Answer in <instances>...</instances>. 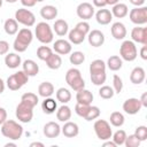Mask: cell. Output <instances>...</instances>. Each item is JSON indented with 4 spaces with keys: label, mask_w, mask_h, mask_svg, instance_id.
<instances>
[{
    "label": "cell",
    "mask_w": 147,
    "mask_h": 147,
    "mask_svg": "<svg viewBox=\"0 0 147 147\" xmlns=\"http://www.w3.org/2000/svg\"><path fill=\"white\" fill-rule=\"evenodd\" d=\"M55 95H56V100L59 102H61L62 105L68 103L71 100V93H70V91L68 88H64V87H60L56 91Z\"/></svg>",
    "instance_id": "35"
},
{
    "label": "cell",
    "mask_w": 147,
    "mask_h": 147,
    "mask_svg": "<svg viewBox=\"0 0 147 147\" xmlns=\"http://www.w3.org/2000/svg\"><path fill=\"white\" fill-rule=\"evenodd\" d=\"M42 132H44V136L47 137V138H57L61 133V126L56 123V122H47L45 125H44V129H42Z\"/></svg>",
    "instance_id": "16"
},
{
    "label": "cell",
    "mask_w": 147,
    "mask_h": 147,
    "mask_svg": "<svg viewBox=\"0 0 147 147\" xmlns=\"http://www.w3.org/2000/svg\"><path fill=\"white\" fill-rule=\"evenodd\" d=\"M5 87H6V85H5V82H3V80L0 78V94H1V93L5 91Z\"/></svg>",
    "instance_id": "59"
},
{
    "label": "cell",
    "mask_w": 147,
    "mask_h": 147,
    "mask_svg": "<svg viewBox=\"0 0 147 147\" xmlns=\"http://www.w3.org/2000/svg\"><path fill=\"white\" fill-rule=\"evenodd\" d=\"M41 109L45 114L47 115H51V114H54L57 109V103L54 99H52L51 96L48 98H45L44 101L41 102Z\"/></svg>",
    "instance_id": "26"
},
{
    "label": "cell",
    "mask_w": 147,
    "mask_h": 147,
    "mask_svg": "<svg viewBox=\"0 0 147 147\" xmlns=\"http://www.w3.org/2000/svg\"><path fill=\"white\" fill-rule=\"evenodd\" d=\"M23 67V71L29 76V77H33L36 75H38L39 72V65L37 64V62H34L33 60H25L22 63Z\"/></svg>",
    "instance_id": "21"
},
{
    "label": "cell",
    "mask_w": 147,
    "mask_h": 147,
    "mask_svg": "<svg viewBox=\"0 0 147 147\" xmlns=\"http://www.w3.org/2000/svg\"><path fill=\"white\" fill-rule=\"evenodd\" d=\"M134 136L140 141H145L147 139V126H145V125L137 126L136 127V131H134Z\"/></svg>",
    "instance_id": "45"
},
{
    "label": "cell",
    "mask_w": 147,
    "mask_h": 147,
    "mask_svg": "<svg viewBox=\"0 0 147 147\" xmlns=\"http://www.w3.org/2000/svg\"><path fill=\"white\" fill-rule=\"evenodd\" d=\"M53 49L59 55H67L71 53L72 46H71V42L65 39H57L53 44Z\"/></svg>",
    "instance_id": "15"
},
{
    "label": "cell",
    "mask_w": 147,
    "mask_h": 147,
    "mask_svg": "<svg viewBox=\"0 0 147 147\" xmlns=\"http://www.w3.org/2000/svg\"><path fill=\"white\" fill-rule=\"evenodd\" d=\"M76 100L77 103H82V105H91L93 101V94L92 92H90L86 88H82L79 91H77L76 94Z\"/></svg>",
    "instance_id": "22"
},
{
    "label": "cell",
    "mask_w": 147,
    "mask_h": 147,
    "mask_svg": "<svg viewBox=\"0 0 147 147\" xmlns=\"http://www.w3.org/2000/svg\"><path fill=\"white\" fill-rule=\"evenodd\" d=\"M100 114H101V110H100L99 107H96V106H90V109H88V111H87V114H86V116L84 118H85V121L91 122L93 119H96L100 116Z\"/></svg>",
    "instance_id": "40"
},
{
    "label": "cell",
    "mask_w": 147,
    "mask_h": 147,
    "mask_svg": "<svg viewBox=\"0 0 147 147\" xmlns=\"http://www.w3.org/2000/svg\"><path fill=\"white\" fill-rule=\"evenodd\" d=\"M139 100H140L142 107H147V93H146V92L142 93V95H141V98H140Z\"/></svg>",
    "instance_id": "55"
},
{
    "label": "cell",
    "mask_w": 147,
    "mask_h": 147,
    "mask_svg": "<svg viewBox=\"0 0 147 147\" xmlns=\"http://www.w3.org/2000/svg\"><path fill=\"white\" fill-rule=\"evenodd\" d=\"M21 101H22V102H24V103H26L28 106H30V107L34 108V107L38 105L39 99H38L37 94L31 93V92H26V93H24V94L22 95Z\"/></svg>",
    "instance_id": "37"
},
{
    "label": "cell",
    "mask_w": 147,
    "mask_h": 147,
    "mask_svg": "<svg viewBox=\"0 0 147 147\" xmlns=\"http://www.w3.org/2000/svg\"><path fill=\"white\" fill-rule=\"evenodd\" d=\"M142 108V105L137 98H129L123 102V110L129 115L138 114Z\"/></svg>",
    "instance_id": "11"
},
{
    "label": "cell",
    "mask_w": 147,
    "mask_h": 147,
    "mask_svg": "<svg viewBox=\"0 0 147 147\" xmlns=\"http://www.w3.org/2000/svg\"><path fill=\"white\" fill-rule=\"evenodd\" d=\"M6 119H7V111H6L5 108L0 107V125H1Z\"/></svg>",
    "instance_id": "51"
},
{
    "label": "cell",
    "mask_w": 147,
    "mask_h": 147,
    "mask_svg": "<svg viewBox=\"0 0 147 147\" xmlns=\"http://www.w3.org/2000/svg\"><path fill=\"white\" fill-rule=\"evenodd\" d=\"M6 147H9V146H13V147H16V144L15 142H7L6 145H5Z\"/></svg>",
    "instance_id": "60"
},
{
    "label": "cell",
    "mask_w": 147,
    "mask_h": 147,
    "mask_svg": "<svg viewBox=\"0 0 147 147\" xmlns=\"http://www.w3.org/2000/svg\"><path fill=\"white\" fill-rule=\"evenodd\" d=\"M21 3L24 6V7H33L36 3H37V0H21Z\"/></svg>",
    "instance_id": "50"
},
{
    "label": "cell",
    "mask_w": 147,
    "mask_h": 147,
    "mask_svg": "<svg viewBox=\"0 0 147 147\" xmlns=\"http://www.w3.org/2000/svg\"><path fill=\"white\" fill-rule=\"evenodd\" d=\"M56 118L60 122H67L71 118V109L69 106H67L65 103L62 105L60 108L56 109Z\"/></svg>",
    "instance_id": "28"
},
{
    "label": "cell",
    "mask_w": 147,
    "mask_h": 147,
    "mask_svg": "<svg viewBox=\"0 0 147 147\" xmlns=\"http://www.w3.org/2000/svg\"><path fill=\"white\" fill-rule=\"evenodd\" d=\"M88 44L92 47H100L105 44V34L100 30H92L87 33Z\"/></svg>",
    "instance_id": "14"
},
{
    "label": "cell",
    "mask_w": 147,
    "mask_h": 147,
    "mask_svg": "<svg viewBox=\"0 0 147 147\" xmlns=\"http://www.w3.org/2000/svg\"><path fill=\"white\" fill-rule=\"evenodd\" d=\"M45 145L42 142H39V141H33L30 144V147H44Z\"/></svg>",
    "instance_id": "56"
},
{
    "label": "cell",
    "mask_w": 147,
    "mask_h": 147,
    "mask_svg": "<svg viewBox=\"0 0 147 147\" xmlns=\"http://www.w3.org/2000/svg\"><path fill=\"white\" fill-rule=\"evenodd\" d=\"M119 55L121 59L127 62H132L138 56V49L136 46V42L132 40H124L119 47Z\"/></svg>",
    "instance_id": "6"
},
{
    "label": "cell",
    "mask_w": 147,
    "mask_h": 147,
    "mask_svg": "<svg viewBox=\"0 0 147 147\" xmlns=\"http://www.w3.org/2000/svg\"><path fill=\"white\" fill-rule=\"evenodd\" d=\"M41 1H44V0H37V2H41Z\"/></svg>",
    "instance_id": "63"
},
{
    "label": "cell",
    "mask_w": 147,
    "mask_h": 147,
    "mask_svg": "<svg viewBox=\"0 0 147 147\" xmlns=\"http://www.w3.org/2000/svg\"><path fill=\"white\" fill-rule=\"evenodd\" d=\"M130 21L136 25H144L147 23V7H134L129 13Z\"/></svg>",
    "instance_id": "10"
},
{
    "label": "cell",
    "mask_w": 147,
    "mask_h": 147,
    "mask_svg": "<svg viewBox=\"0 0 147 147\" xmlns=\"http://www.w3.org/2000/svg\"><path fill=\"white\" fill-rule=\"evenodd\" d=\"M111 14L116 18H123V17H125L129 14V8H127V6L125 3L118 2V3H116V5L113 6Z\"/></svg>",
    "instance_id": "29"
},
{
    "label": "cell",
    "mask_w": 147,
    "mask_h": 147,
    "mask_svg": "<svg viewBox=\"0 0 147 147\" xmlns=\"http://www.w3.org/2000/svg\"><path fill=\"white\" fill-rule=\"evenodd\" d=\"M140 57L142 60H147V45H142L140 49Z\"/></svg>",
    "instance_id": "53"
},
{
    "label": "cell",
    "mask_w": 147,
    "mask_h": 147,
    "mask_svg": "<svg viewBox=\"0 0 147 147\" xmlns=\"http://www.w3.org/2000/svg\"><path fill=\"white\" fill-rule=\"evenodd\" d=\"M9 51V44L6 40H0V55L7 54Z\"/></svg>",
    "instance_id": "49"
},
{
    "label": "cell",
    "mask_w": 147,
    "mask_h": 147,
    "mask_svg": "<svg viewBox=\"0 0 147 147\" xmlns=\"http://www.w3.org/2000/svg\"><path fill=\"white\" fill-rule=\"evenodd\" d=\"M46 65L52 69V70H57L62 65V59L57 53H52L47 59H46Z\"/></svg>",
    "instance_id": "27"
},
{
    "label": "cell",
    "mask_w": 147,
    "mask_h": 147,
    "mask_svg": "<svg viewBox=\"0 0 147 147\" xmlns=\"http://www.w3.org/2000/svg\"><path fill=\"white\" fill-rule=\"evenodd\" d=\"M76 13L79 18H82L83 21H87L94 15V7L90 2H82L77 6Z\"/></svg>",
    "instance_id": "12"
},
{
    "label": "cell",
    "mask_w": 147,
    "mask_h": 147,
    "mask_svg": "<svg viewBox=\"0 0 147 147\" xmlns=\"http://www.w3.org/2000/svg\"><path fill=\"white\" fill-rule=\"evenodd\" d=\"M15 20L17 21V23L23 24L26 28L33 26L36 23V16L34 14L25 8H20L15 11Z\"/></svg>",
    "instance_id": "8"
},
{
    "label": "cell",
    "mask_w": 147,
    "mask_h": 147,
    "mask_svg": "<svg viewBox=\"0 0 147 147\" xmlns=\"http://www.w3.org/2000/svg\"><path fill=\"white\" fill-rule=\"evenodd\" d=\"M1 133L9 140H20L23 136V126L14 119H6L1 124Z\"/></svg>",
    "instance_id": "1"
},
{
    "label": "cell",
    "mask_w": 147,
    "mask_h": 147,
    "mask_svg": "<svg viewBox=\"0 0 147 147\" xmlns=\"http://www.w3.org/2000/svg\"><path fill=\"white\" fill-rule=\"evenodd\" d=\"M110 32L111 36L116 39V40H123L126 37V28L122 22H115L113 23L111 28H110Z\"/></svg>",
    "instance_id": "18"
},
{
    "label": "cell",
    "mask_w": 147,
    "mask_h": 147,
    "mask_svg": "<svg viewBox=\"0 0 147 147\" xmlns=\"http://www.w3.org/2000/svg\"><path fill=\"white\" fill-rule=\"evenodd\" d=\"M131 39L133 42L147 45V28L137 25L131 31Z\"/></svg>",
    "instance_id": "13"
},
{
    "label": "cell",
    "mask_w": 147,
    "mask_h": 147,
    "mask_svg": "<svg viewBox=\"0 0 147 147\" xmlns=\"http://www.w3.org/2000/svg\"><path fill=\"white\" fill-rule=\"evenodd\" d=\"M106 65H107L111 71H118V70L122 68V65H123V60H122L121 56H118V55H111V56L108 59Z\"/></svg>",
    "instance_id": "34"
},
{
    "label": "cell",
    "mask_w": 147,
    "mask_h": 147,
    "mask_svg": "<svg viewBox=\"0 0 147 147\" xmlns=\"http://www.w3.org/2000/svg\"><path fill=\"white\" fill-rule=\"evenodd\" d=\"M16 118L22 123H30L33 118V108L24 102H20L15 110Z\"/></svg>",
    "instance_id": "9"
},
{
    "label": "cell",
    "mask_w": 147,
    "mask_h": 147,
    "mask_svg": "<svg viewBox=\"0 0 147 147\" xmlns=\"http://www.w3.org/2000/svg\"><path fill=\"white\" fill-rule=\"evenodd\" d=\"M69 61L74 65H80L85 61V54L83 52H79V51L72 52L69 56Z\"/></svg>",
    "instance_id": "38"
},
{
    "label": "cell",
    "mask_w": 147,
    "mask_h": 147,
    "mask_svg": "<svg viewBox=\"0 0 147 147\" xmlns=\"http://www.w3.org/2000/svg\"><path fill=\"white\" fill-rule=\"evenodd\" d=\"M3 30L8 36H14L18 32V23L15 18H8L5 21Z\"/></svg>",
    "instance_id": "30"
},
{
    "label": "cell",
    "mask_w": 147,
    "mask_h": 147,
    "mask_svg": "<svg viewBox=\"0 0 147 147\" xmlns=\"http://www.w3.org/2000/svg\"><path fill=\"white\" fill-rule=\"evenodd\" d=\"M22 60L21 56L16 53H7L5 56V64L9 68V69H16L21 65Z\"/></svg>",
    "instance_id": "23"
},
{
    "label": "cell",
    "mask_w": 147,
    "mask_h": 147,
    "mask_svg": "<svg viewBox=\"0 0 147 147\" xmlns=\"http://www.w3.org/2000/svg\"><path fill=\"white\" fill-rule=\"evenodd\" d=\"M109 121H110V124L113 126H116V127H121L124 122H125V117L122 113L119 111H113L110 114V117H109Z\"/></svg>",
    "instance_id": "36"
},
{
    "label": "cell",
    "mask_w": 147,
    "mask_h": 147,
    "mask_svg": "<svg viewBox=\"0 0 147 147\" xmlns=\"http://www.w3.org/2000/svg\"><path fill=\"white\" fill-rule=\"evenodd\" d=\"M95 20H96V22H98L99 24H101V25H107V24H109V23L111 22V20H113V14H111L110 10L102 8V9H99V10L95 13Z\"/></svg>",
    "instance_id": "20"
},
{
    "label": "cell",
    "mask_w": 147,
    "mask_h": 147,
    "mask_svg": "<svg viewBox=\"0 0 147 147\" xmlns=\"http://www.w3.org/2000/svg\"><path fill=\"white\" fill-rule=\"evenodd\" d=\"M75 29L78 30L79 32H82L83 34L87 36V33L90 32V24H88L86 21H80V22H78V23L76 24Z\"/></svg>",
    "instance_id": "48"
},
{
    "label": "cell",
    "mask_w": 147,
    "mask_h": 147,
    "mask_svg": "<svg viewBox=\"0 0 147 147\" xmlns=\"http://www.w3.org/2000/svg\"><path fill=\"white\" fill-rule=\"evenodd\" d=\"M34 34H36L37 39L41 44H45V45L51 44L53 41V38H54L53 30H52L51 25L48 23H46V22H39L36 25Z\"/></svg>",
    "instance_id": "4"
},
{
    "label": "cell",
    "mask_w": 147,
    "mask_h": 147,
    "mask_svg": "<svg viewBox=\"0 0 147 147\" xmlns=\"http://www.w3.org/2000/svg\"><path fill=\"white\" fill-rule=\"evenodd\" d=\"M140 142H141V141H140V140L134 136V133H133V134L126 136L125 141H124V145H125L126 147H139Z\"/></svg>",
    "instance_id": "46"
},
{
    "label": "cell",
    "mask_w": 147,
    "mask_h": 147,
    "mask_svg": "<svg viewBox=\"0 0 147 147\" xmlns=\"http://www.w3.org/2000/svg\"><path fill=\"white\" fill-rule=\"evenodd\" d=\"M57 13H59L57 8L55 6H52V5H46V6L41 7V9H40V16L44 20H47V21L56 18Z\"/></svg>",
    "instance_id": "24"
},
{
    "label": "cell",
    "mask_w": 147,
    "mask_h": 147,
    "mask_svg": "<svg viewBox=\"0 0 147 147\" xmlns=\"http://www.w3.org/2000/svg\"><path fill=\"white\" fill-rule=\"evenodd\" d=\"M65 82L74 91H79L85 88V80L82 77L80 71L77 68H70L65 74Z\"/></svg>",
    "instance_id": "3"
},
{
    "label": "cell",
    "mask_w": 147,
    "mask_h": 147,
    "mask_svg": "<svg viewBox=\"0 0 147 147\" xmlns=\"http://www.w3.org/2000/svg\"><path fill=\"white\" fill-rule=\"evenodd\" d=\"M90 106L91 105H82V103H76L75 106V113L79 116V117H85L88 109H90Z\"/></svg>",
    "instance_id": "47"
},
{
    "label": "cell",
    "mask_w": 147,
    "mask_h": 147,
    "mask_svg": "<svg viewBox=\"0 0 147 147\" xmlns=\"http://www.w3.org/2000/svg\"><path fill=\"white\" fill-rule=\"evenodd\" d=\"M113 141L115 142L116 146H121V145H124V141H125V138H126V133L124 130H117L113 136Z\"/></svg>",
    "instance_id": "42"
},
{
    "label": "cell",
    "mask_w": 147,
    "mask_h": 147,
    "mask_svg": "<svg viewBox=\"0 0 147 147\" xmlns=\"http://www.w3.org/2000/svg\"><path fill=\"white\" fill-rule=\"evenodd\" d=\"M129 1H130V3H132L136 7H141V6L145 5V1L146 0H129Z\"/></svg>",
    "instance_id": "54"
},
{
    "label": "cell",
    "mask_w": 147,
    "mask_h": 147,
    "mask_svg": "<svg viewBox=\"0 0 147 147\" xmlns=\"http://www.w3.org/2000/svg\"><path fill=\"white\" fill-rule=\"evenodd\" d=\"M106 63L100 60V59H96L94 61L91 62L90 64V75H93V74H101V72H106Z\"/></svg>",
    "instance_id": "33"
},
{
    "label": "cell",
    "mask_w": 147,
    "mask_h": 147,
    "mask_svg": "<svg viewBox=\"0 0 147 147\" xmlns=\"http://www.w3.org/2000/svg\"><path fill=\"white\" fill-rule=\"evenodd\" d=\"M118 2H119V0H106V3L110 5V6H114V5L118 3Z\"/></svg>",
    "instance_id": "58"
},
{
    "label": "cell",
    "mask_w": 147,
    "mask_h": 147,
    "mask_svg": "<svg viewBox=\"0 0 147 147\" xmlns=\"http://www.w3.org/2000/svg\"><path fill=\"white\" fill-rule=\"evenodd\" d=\"M33 39V33L29 28H23L21 30H18L17 36L14 40V49L18 53H23L28 49L29 45L32 42Z\"/></svg>",
    "instance_id": "2"
},
{
    "label": "cell",
    "mask_w": 147,
    "mask_h": 147,
    "mask_svg": "<svg viewBox=\"0 0 147 147\" xmlns=\"http://www.w3.org/2000/svg\"><path fill=\"white\" fill-rule=\"evenodd\" d=\"M61 132L67 138H75L79 133V127L75 122L67 121V122H64L63 126L61 127Z\"/></svg>",
    "instance_id": "17"
},
{
    "label": "cell",
    "mask_w": 147,
    "mask_h": 147,
    "mask_svg": "<svg viewBox=\"0 0 147 147\" xmlns=\"http://www.w3.org/2000/svg\"><path fill=\"white\" fill-rule=\"evenodd\" d=\"M5 1H7L8 3H15V2L18 1V0H5Z\"/></svg>",
    "instance_id": "61"
},
{
    "label": "cell",
    "mask_w": 147,
    "mask_h": 147,
    "mask_svg": "<svg viewBox=\"0 0 147 147\" xmlns=\"http://www.w3.org/2000/svg\"><path fill=\"white\" fill-rule=\"evenodd\" d=\"M103 146H110V147H116L115 142L114 141H108V140H105L103 142Z\"/></svg>",
    "instance_id": "57"
},
{
    "label": "cell",
    "mask_w": 147,
    "mask_h": 147,
    "mask_svg": "<svg viewBox=\"0 0 147 147\" xmlns=\"http://www.w3.org/2000/svg\"><path fill=\"white\" fill-rule=\"evenodd\" d=\"M2 1H3V0H0V8H1V6H2Z\"/></svg>",
    "instance_id": "62"
},
{
    "label": "cell",
    "mask_w": 147,
    "mask_h": 147,
    "mask_svg": "<svg viewBox=\"0 0 147 147\" xmlns=\"http://www.w3.org/2000/svg\"><path fill=\"white\" fill-rule=\"evenodd\" d=\"M92 1H93V5L98 8H103L105 6H107L106 0H92Z\"/></svg>",
    "instance_id": "52"
},
{
    "label": "cell",
    "mask_w": 147,
    "mask_h": 147,
    "mask_svg": "<svg viewBox=\"0 0 147 147\" xmlns=\"http://www.w3.org/2000/svg\"><path fill=\"white\" fill-rule=\"evenodd\" d=\"M146 78V72H145V69L141 68V67H136L132 69L131 74H130V80L132 84H136V85H139L141 84Z\"/></svg>",
    "instance_id": "19"
},
{
    "label": "cell",
    "mask_w": 147,
    "mask_h": 147,
    "mask_svg": "<svg viewBox=\"0 0 147 147\" xmlns=\"http://www.w3.org/2000/svg\"><path fill=\"white\" fill-rule=\"evenodd\" d=\"M91 77V82L96 85V86H101L106 83V79H107V75L106 72H101V74H93L90 76Z\"/></svg>",
    "instance_id": "43"
},
{
    "label": "cell",
    "mask_w": 147,
    "mask_h": 147,
    "mask_svg": "<svg viewBox=\"0 0 147 147\" xmlns=\"http://www.w3.org/2000/svg\"><path fill=\"white\" fill-rule=\"evenodd\" d=\"M113 90H114V92L117 93V94H119V93L122 92V90H123V80H122V78H121L118 75H116V74L113 76Z\"/></svg>",
    "instance_id": "44"
},
{
    "label": "cell",
    "mask_w": 147,
    "mask_h": 147,
    "mask_svg": "<svg viewBox=\"0 0 147 147\" xmlns=\"http://www.w3.org/2000/svg\"><path fill=\"white\" fill-rule=\"evenodd\" d=\"M53 31L59 36V37H64L69 32V25L67 21L64 20H56L53 25Z\"/></svg>",
    "instance_id": "25"
},
{
    "label": "cell",
    "mask_w": 147,
    "mask_h": 147,
    "mask_svg": "<svg viewBox=\"0 0 147 147\" xmlns=\"http://www.w3.org/2000/svg\"><path fill=\"white\" fill-rule=\"evenodd\" d=\"M54 93V85L49 82H42L38 86V94L42 98H48Z\"/></svg>",
    "instance_id": "31"
},
{
    "label": "cell",
    "mask_w": 147,
    "mask_h": 147,
    "mask_svg": "<svg viewBox=\"0 0 147 147\" xmlns=\"http://www.w3.org/2000/svg\"><path fill=\"white\" fill-rule=\"evenodd\" d=\"M94 132L96 134V137L100 140H110L111 136H113V131L110 127V124L106 121V119H96L94 122L93 125Z\"/></svg>",
    "instance_id": "7"
},
{
    "label": "cell",
    "mask_w": 147,
    "mask_h": 147,
    "mask_svg": "<svg viewBox=\"0 0 147 147\" xmlns=\"http://www.w3.org/2000/svg\"><path fill=\"white\" fill-rule=\"evenodd\" d=\"M85 34H83L82 32H79L78 30H76L75 28L72 30H70L68 32V38H69V41L74 45H80L84 40H85Z\"/></svg>",
    "instance_id": "32"
},
{
    "label": "cell",
    "mask_w": 147,
    "mask_h": 147,
    "mask_svg": "<svg viewBox=\"0 0 147 147\" xmlns=\"http://www.w3.org/2000/svg\"><path fill=\"white\" fill-rule=\"evenodd\" d=\"M115 92L113 90V87L108 86V85H101V87L99 88V95L100 98L105 99V100H108V99H111L114 96Z\"/></svg>",
    "instance_id": "39"
},
{
    "label": "cell",
    "mask_w": 147,
    "mask_h": 147,
    "mask_svg": "<svg viewBox=\"0 0 147 147\" xmlns=\"http://www.w3.org/2000/svg\"><path fill=\"white\" fill-rule=\"evenodd\" d=\"M28 80H29V76L23 70H18L17 72L10 75L7 78L6 85L10 91H18L28 83Z\"/></svg>",
    "instance_id": "5"
},
{
    "label": "cell",
    "mask_w": 147,
    "mask_h": 147,
    "mask_svg": "<svg viewBox=\"0 0 147 147\" xmlns=\"http://www.w3.org/2000/svg\"><path fill=\"white\" fill-rule=\"evenodd\" d=\"M53 53L52 48H49L48 46H40L37 48V56L39 60L41 61H46V59Z\"/></svg>",
    "instance_id": "41"
}]
</instances>
